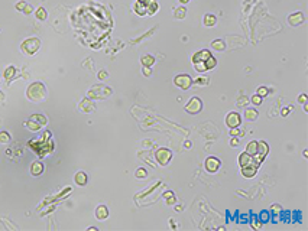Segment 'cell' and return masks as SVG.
Instances as JSON below:
<instances>
[{
	"instance_id": "1",
	"label": "cell",
	"mask_w": 308,
	"mask_h": 231,
	"mask_svg": "<svg viewBox=\"0 0 308 231\" xmlns=\"http://www.w3.org/2000/svg\"><path fill=\"white\" fill-rule=\"evenodd\" d=\"M47 88L41 82H33L28 88V97L32 101H42L47 98Z\"/></svg>"
},
{
	"instance_id": "2",
	"label": "cell",
	"mask_w": 308,
	"mask_h": 231,
	"mask_svg": "<svg viewBox=\"0 0 308 231\" xmlns=\"http://www.w3.org/2000/svg\"><path fill=\"white\" fill-rule=\"evenodd\" d=\"M211 57V54L209 51H200L197 52L194 57H192V62H194L195 70L198 72H205L207 71V66H205V61Z\"/></svg>"
},
{
	"instance_id": "3",
	"label": "cell",
	"mask_w": 308,
	"mask_h": 231,
	"mask_svg": "<svg viewBox=\"0 0 308 231\" xmlns=\"http://www.w3.org/2000/svg\"><path fill=\"white\" fill-rule=\"evenodd\" d=\"M39 46H41V42L38 38H29L22 43V51L28 55H33L39 49Z\"/></svg>"
},
{
	"instance_id": "4",
	"label": "cell",
	"mask_w": 308,
	"mask_h": 231,
	"mask_svg": "<svg viewBox=\"0 0 308 231\" xmlns=\"http://www.w3.org/2000/svg\"><path fill=\"white\" fill-rule=\"evenodd\" d=\"M155 157H156V161L159 162V165L165 166L169 163L171 157H172V152L169 149H166V147H161V149H158L156 153H155Z\"/></svg>"
},
{
	"instance_id": "5",
	"label": "cell",
	"mask_w": 308,
	"mask_h": 231,
	"mask_svg": "<svg viewBox=\"0 0 308 231\" xmlns=\"http://www.w3.org/2000/svg\"><path fill=\"white\" fill-rule=\"evenodd\" d=\"M201 109H203V101L198 98V97H192V98L187 103V106H185V111L187 113H190V114H197L201 111Z\"/></svg>"
},
{
	"instance_id": "6",
	"label": "cell",
	"mask_w": 308,
	"mask_h": 231,
	"mask_svg": "<svg viewBox=\"0 0 308 231\" xmlns=\"http://www.w3.org/2000/svg\"><path fill=\"white\" fill-rule=\"evenodd\" d=\"M220 166H221L220 159L214 157V156H210V157L205 159V170H207L209 173H216V172L220 169Z\"/></svg>"
},
{
	"instance_id": "7",
	"label": "cell",
	"mask_w": 308,
	"mask_h": 231,
	"mask_svg": "<svg viewBox=\"0 0 308 231\" xmlns=\"http://www.w3.org/2000/svg\"><path fill=\"white\" fill-rule=\"evenodd\" d=\"M175 85H178L180 88L182 90H187V88H190L191 84H192V80H191L190 75H187V74H180V75L175 77V80H174Z\"/></svg>"
},
{
	"instance_id": "8",
	"label": "cell",
	"mask_w": 308,
	"mask_h": 231,
	"mask_svg": "<svg viewBox=\"0 0 308 231\" xmlns=\"http://www.w3.org/2000/svg\"><path fill=\"white\" fill-rule=\"evenodd\" d=\"M240 123H242V116L236 111H232V113H229L226 116V124H227L229 127H239L240 126Z\"/></svg>"
},
{
	"instance_id": "9",
	"label": "cell",
	"mask_w": 308,
	"mask_h": 231,
	"mask_svg": "<svg viewBox=\"0 0 308 231\" xmlns=\"http://www.w3.org/2000/svg\"><path fill=\"white\" fill-rule=\"evenodd\" d=\"M268 152H269V146L266 145L265 141H257V152H256V157H257V162L261 163L262 159L268 155Z\"/></svg>"
},
{
	"instance_id": "10",
	"label": "cell",
	"mask_w": 308,
	"mask_h": 231,
	"mask_svg": "<svg viewBox=\"0 0 308 231\" xmlns=\"http://www.w3.org/2000/svg\"><path fill=\"white\" fill-rule=\"evenodd\" d=\"M302 20H304V16L301 12H295V13L288 16V22L291 26H298V25L302 23Z\"/></svg>"
},
{
	"instance_id": "11",
	"label": "cell",
	"mask_w": 308,
	"mask_h": 231,
	"mask_svg": "<svg viewBox=\"0 0 308 231\" xmlns=\"http://www.w3.org/2000/svg\"><path fill=\"white\" fill-rule=\"evenodd\" d=\"M239 165H240V168H243V166H249V165H255V163H253V156L249 155L247 152L242 153V155L239 156Z\"/></svg>"
},
{
	"instance_id": "12",
	"label": "cell",
	"mask_w": 308,
	"mask_h": 231,
	"mask_svg": "<svg viewBox=\"0 0 308 231\" xmlns=\"http://www.w3.org/2000/svg\"><path fill=\"white\" fill-rule=\"evenodd\" d=\"M256 170H257V166L255 165H249V166H243L242 168V175L246 176V178H253L256 175Z\"/></svg>"
},
{
	"instance_id": "13",
	"label": "cell",
	"mask_w": 308,
	"mask_h": 231,
	"mask_svg": "<svg viewBox=\"0 0 308 231\" xmlns=\"http://www.w3.org/2000/svg\"><path fill=\"white\" fill-rule=\"evenodd\" d=\"M107 215H109V209H107L106 205H100V207H97V209H95V217L99 218V220H106Z\"/></svg>"
},
{
	"instance_id": "14",
	"label": "cell",
	"mask_w": 308,
	"mask_h": 231,
	"mask_svg": "<svg viewBox=\"0 0 308 231\" xmlns=\"http://www.w3.org/2000/svg\"><path fill=\"white\" fill-rule=\"evenodd\" d=\"M30 172H32L33 176H39L43 172V165L41 162H35L32 165V168H30Z\"/></svg>"
},
{
	"instance_id": "15",
	"label": "cell",
	"mask_w": 308,
	"mask_h": 231,
	"mask_svg": "<svg viewBox=\"0 0 308 231\" xmlns=\"http://www.w3.org/2000/svg\"><path fill=\"white\" fill-rule=\"evenodd\" d=\"M75 182L77 185H80V186H84L85 184H87V175L84 173V172H77L75 173Z\"/></svg>"
},
{
	"instance_id": "16",
	"label": "cell",
	"mask_w": 308,
	"mask_h": 231,
	"mask_svg": "<svg viewBox=\"0 0 308 231\" xmlns=\"http://www.w3.org/2000/svg\"><path fill=\"white\" fill-rule=\"evenodd\" d=\"M257 116H259V113H257L255 109H247L246 111H245V117H246V120H249V121H255L256 118H257Z\"/></svg>"
},
{
	"instance_id": "17",
	"label": "cell",
	"mask_w": 308,
	"mask_h": 231,
	"mask_svg": "<svg viewBox=\"0 0 308 231\" xmlns=\"http://www.w3.org/2000/svg\"><path fill=\"white\" fill-rule=\"evenodd\" d=\"M216 23H217V18H216L214 14H205V16H204V25H205V26H210V28H211V26H214Z\"/></svg>"
},
{
	"instance_id": "18",
	"label": "cell",
	"mask_w": 308,
	"mask_h": 231,
	"mask_svg": "<svg viewBox=\"0 0 308 231\" xmlns=\"http://www.w3.org/2000/svg\"><path fill=\"white\" fill-rule=\"evenodd\" d=\"M246 152L249 153V155L255 156V155H256V152H257V141H255V140L249 141V145L246 146Z\"/></svg>"
},
{
	"instance_id": "19",
	"label": "cell",
	"mask_w": 308,
	"mask_h": 231,
	"mask_svg": "<svg viewBox=\"0 0 308 231\" xmlns=\"http://www.w3.org/2000/svg\"><path fill=\"white\" fill-rule=\"evenodd\" d=\"M211 46H213L216 51H224V49H226V45H224L223 41H214V42L211 43Z\"/></svg>"
},
{
	"instance_id": "20",
	"label": "cell",
	"mask_w": 308,
	"mask_h": 231,
	"mask_svg": "<svg viewBox=\"0 0 308 231\" xmlns=\"http://www.w3.org/2000/svg\"><path fill=\"white\" fill-rule=\"evenodd\" d=\"M153 62H155V58L152 57V55H145V57L142 58V64L145 66H151Z\"/></svg>"
},
{
	"instance_id": "21",
	"label": "cell",
	"mask_w": 308,
	"mask_h": 231,
	"mask_svg": "<svg viewBox=\"0 0 308 231\" xmlns=\"http://www.w3.org/2000/svg\"><path fill=\"white\" fill-rule=\"evenodd\" d=\"M216 65H217V61H216V58H214L213 55H211V57H210L209 59L205 61V66H207V71H209V70H213V68H214Z\"/></svg>"
},
{
	"instance_id": "22",
	"label": "cell",
	"mask_w": 308,
	"mask_h": 231,
	"mask_svg": "<svg viewBox=\"0 0 308 231\" xmlns=\"http://www.w3.org/2000/svg\"><path fill=\"white\" fill-rule=\"evenodd\" d=\"M185 14H187V10H185L184 7H178V9L175 10V13H174V16H175L176 19H184V18H185Z\"/></svg>"
},
{
	"instance_id": "23",
	"label": "cell",
	"mask_w": 308,
	"mask_h": 231,
	"mask_svg": "<svg viewBox=\"0 0 308 231\" xmlns=\"http://www.w3.org/2000/svg\"><path fill=\"white\" fill-rule=\"evenodd\" d=\"M36 18H38L39 20H45V19H47V12H45V9H43V7H39V9L36 10Z\"/></svg>"
},
{
	"instance_id": "24",
	"label": "cell",
	"mask_w": 308,
	"mask_h": 231,
	"mask_svg": "<svg viewBox=\"0 0 308 231\" xmlns=\"http://www.w3.org/2000/svg\"><path fill=\"white\" fill-rule=\"evenodd\" d=\"M32 120H36V121H38V124H47V123H48L47 118L42 117L41 114H35V116L32 117Z\"/></svg>"
},
{
	"instance_id": "25",
	"label": "cell",
	"mask_w": 308,
	"mask_h": 231,
	"mask_svg": "<svg viewBox=\"0 0 308 231\" xmlns=\"http://www.w3.org/2000/svg\"><path fill=\"white\" fill-rule=\"evenodd\" d=\"M148 176V172H146V169H143V168H139L138 170H136V178H146Z\"/></svg>"
},
{
	"instance_id": "26",
	"label": "cell",
	"mask_w": 308,
	"mask_h": 231,
	"mask_svg": "<svg viewBox=\"0 0 308 231\" xmlns=\"http://www.w3.org/2000/svg\"><path fill=\"white\" fill-rule=\"evenodd\" d=\"M252 220H253V221H252V227H253V228H261V227H262V222L259 221V217H257V215H255V217L252 218Z\"/></svg>"
},
{
	"instance_id": "27",
	"label": "cell",
	"mask_w": 308,
	"mask_h": 231,
	"mask_svg": "<svg viewBox=\"0 0 308 231\" xmlns=\"http://www.w3.org/2000/svg\"><path fill=\"white\" fill-rule=\"evenodd\" d=\"M250 101H252V104H255V106H259V104H262V97L261 95H257V94H255L253 97L250 98Z\"/></svg>"
},
{
	"instance_id": "28",
	"label": "cell",
	"mask_w": 308,
	"mask_h": 231,
	"mask_svg": "<svg viewBox=\"0 0 308 231\" xmlns=\"http://www.w3.org/2000/svg\"><path fill=\"white\" fill-rule=\"evenodd\" d=\"M256 94L261 95L262 98H263L265 95H268V88H266V87H259V88H257V93H256Z\"/></svg>"
},
{
	"instance_id": "29",
	"label": "cell",
	"mask_w": 308,
	"mask_h": 231,
	"mask_svg": "<svg viewBox=\"0 0 308 231\" xmlns=\"http://www.w3.org/2000/svg\"><path fill=\"white\" fill-rule=\"evenodd\" d=\"M259 220H261L262 224H263V222H266V221H269V212H266V211L261 212V217H259Z\"/></svg>"
},
{
	"instance_id": "30",
	"label": "cell",
	"mask_w": 308,
	"mask_h": 231,
	"mask_svg": "<svg viewBox=\"0 0 308 231\" xmlns=\"http://www.w3.org/2000/svg\"><path fill=\"white\" fill-rule=\"evenodd\" d=\"M195 84H197V85H201V87H204V85H209V80H207V78H204V77H201V78H197Z\"/></svg>"
},
{
	"instance_id": "31",
	"label": "cell",
	"mask_w": 308,
	"mask_h": 231,
	"mask_svg": "<svg viewBox=\"0 0 308 231\" xmlns=\"http://www.w3.org/2000/svg\"><path fill=\"white\" fill-rule=\"evenodd\" d=\"M9 139H10V137H9V134H7L6 132L0 133V141H2V143H7V141H9Z\"/></svg>"
},
{
	"instance_id": "32",
	"label": "cell",
	"mask_w": 308,
	"mask_h": 231,
	"mask_svg": "<svg viewBox=\"0 0 308 231\" xmlns=\"http://www.w3.org/2000/svg\"><path fill=\"white\" fill-rule=\"evenodd\" d=\"M242 132H240V129L239 127H232L230 129V136H240Z\"/></svg>"
},
{
	"instance_id": "33",
	"label": "cell",
	"mask_w": 308,
	"mask_h": 231,
	"mask_svg": "<svg viewBox=\"0 0 308 231\" xmlns=\"http://www.w3.org/2000/svg\"><path fill=\"white\" fill-rule=\"evenodd\" d=\"M10 74H12V75H13V74H14V68H13V66H9V68H7V71H6L5 77H6V78H7V80H9V78H10Z\"/></svg>"
},
{
	"instance_id": "34",
	"label": "cell",
	"mask_w": 308,
	"mask_h": 231,
	"mask_svg": "<svg viewBox=\"0 0 308 231\" xmlns=\"http://www.w3.org/2000/svg\"><path fill=\"white\" fill-rule=\"evenodd\" d=\"M239 143H240V141H239V139H237V136H233V137H232V140H230V145H232V146H234V147H236V146H239Z\"/></svg>"
},
{
	"instance_id": "35",
	"label": "cell",
	"mask_w": 308,
	"mask_h": 231,
	"mask_svg": "<svg viewBox=\"0 0 308 231\" xmlns=\"http://www.w3.org/2000/svg\"><path fill=\"white\" fill-rule=\"evenodd\" d=\"M298 101H299V103H302V104H305V103H307V95H305V94L299 95V97H298Z\"/></svg>"
},
{
	"instance_id": "36",
	"label": "cell",
	"mask_w": 308,
	"mask_h": 231,
	"mask_svg": "<svg viewBox=\"0 0 308 231\" xmlns=\"http://www.w3.org/2000/svg\"><path fill=\"white\" fill-rule=\"evenodd\" d=\"M166 204H169V205H171V204H175V197H174V195H171L169 198H166Z\"/></svg>"
},
{
	"instance_id": "37",
	"label": "cell",
	"mask_w": 308,
	"mask_h": 231,
	"mask_svg": "<svg viewBox=\"0 0 308 231\" xmlns=\"http://www.w3.org/2000/svg\"><path fill=\"white\" fill-rule=\"evenodd\" d=\"M272 211H274V212H276V211L279 212L281 211V205H272Z\"/></svg>"
},
{
	"instance_id": "38",
	"label": "cell",
	"mask_w": 308,
	"mask_h": 231,
	"mask_svg": "<svg viewBox=\"0 0 308 231\" xmlns=\"http://www.w3.org/2000/svg\"><path fill=\"white\" fill-rule=\"evenodd\" d=\"M289 110H291V109H284V110H282V113H281V114H282V116H286V114H288V111H289Z\"/></svg>"
},
{
	"instance_id": "39",
	"label": "cell",
	"mask_w": 308,
	"mask_h": 231,
	"mask_svg": "<svg viewBox=\"0 0 308 231\" xmlns=\"http://www.w3.org/2000/svg\"><path fill=\"white\" fill-rule=\"evenodd\" d=\"M149 74H151V72H149V66H145V75H149Z\"/></svg>"
},
{
	"instance_id": "40",
	"label": "cell",
	"mask_w": 308,
	"mask_h": 231,
	"mask_svg": "<svg viewBox=\"0 0 308 231\" xmlns=\"http://www.w3.org/2000/svg\"><path fill=\"white\" fill-rule=\"evenodd\" d=\"M185 146H187V147H191V141H185Z\"/></svg>"
},
{
	"instance_id": "41",
	"label": "cell",
	"mask_w": 308,
	"mask_h": 231,
	"mask_svg": "<svg viewBox=\"0 0 308 231\" xmlns=\"http://www.w3.org/2000/svg\"><path fill=\"white\" fill-rule=\"evenodd\" d=\"M180 2H181V3H188L190 0H180Z\"/></svg>"
}]
</instances>
